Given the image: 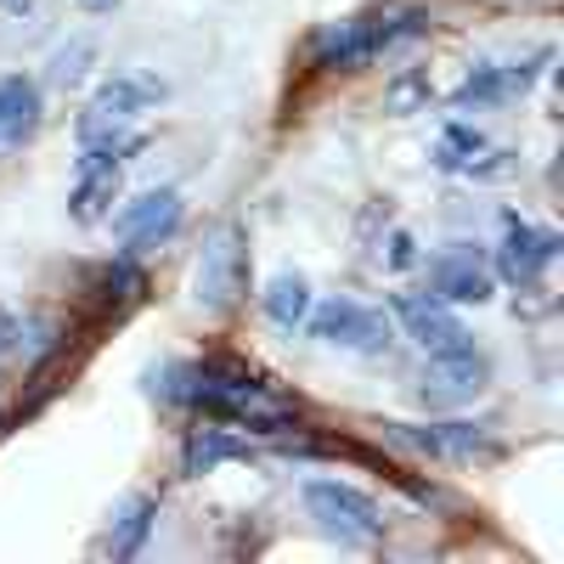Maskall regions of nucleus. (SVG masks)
Instances as JSON below:
<instances>
[{"label": "nucleus", "mask_w": 564, "mask_h": 564, "mask_svg": "<svg viewBox=\"0 0 564 564\" xmlns=\"http://www.w3.org/2000/svg\"><path fill=\"white\" fill-rule=\"evenodd\" d=\"M153 395L175 406H204L209 417L238 423V430H254V435H276L300 423V406L238 361H186V367L170 361L153 372Z\"/></svg>", "instance_id": "1"}, {"label": "nucleus", "mask_w": 564, "mask_h": 564, "mask_svg": "<svg viewBox=\"0 0 564 564\" xmlns=\"http://www.w3.org/2000/svg\"><path fill=\"white\" fill-rule=\"evenodd\" d=\"M430 29V18L412 12V7H379V12H361V18H339V23H322L311 34V63L327 74H356L367 63H379L390 45L412 40Z\"/></svg>", "instance_id": "2"}, {"label": "nucleus", "mask_w": 564, "mask_h": 564, "mask_svg": "<svg viewBox=\"0 0 564 564\" xmlns=\"http://www.w3.org/2000/svg\"><path fill=\"white\" fill-rule=\"evenodd\" d=\"M305 513L311 520L345 542V547H372V542H384V508L372 502L367 491L345 486V480H305Z\"/></svg>", "instance_id": "3"}, {"label": "nucleus", "mask_w": 564, "mask_h": 564, "mask_svg": "<svg viewBox=\"0 0 564 564\" xmlns=\"http://www.w3.org/2000/svg\"><path fill=\"white\" fill-rule=\"evenodd\" d=\"M243 294H249V238H243V226H220L215 238L198 249L193 300L204 311H231Z\"/></svg>", "instance_id": "4"}, {"label": "nucleus", "mask_w": 564, "mask_h": 564, "mask_svg": "<svg viewBox=\"0 0 564 564\" xmlns=\"http://www.w3.org/2000/svg\"><path fill=\"white\" fill-rule=\"evenodd\" d=\"M384 435L406 452L441 457V463H491L502 446L491 435V423H468V417H446V423H384Z\"/></svg>", "instance_id": "5"}, {"label": "nucleus", "mask_w": 564, "mask_h": 564, "mask_svg": "<svg viewBox=\"0 0 564 564\" xmlns=\"http://www.w3.org/2000/svg\"><path fill=\"white\" fill-rule=\"evenodd\" d=\"M311 339L334 345V350H361V356H379L395 345V322L390 311H372L361 300H327V305H311Z\"/></svg>", "instance_id": "6"}, {"label": "nucleus", "mask_w": 564, "mask_h": 564, "mask_svg": "<svg viewBox=\"0 0 564 564\" xmlns=\"http://www.w3.org/2000/svg\"><path fill=\"white\" fill-rule=\"evenodd\" d=\"M159 97H164V85H159V79H130V74H119V79L97 85V97H90L85 113H79V148H85V141L130 135L135 113L148 108V102H159Z\"/></svg>", "instance_id": "7"}, {"label": "nucleus", "mask_w": 564, "mask_h": 564, "mask_svg": "<svg viewBox=\"0 0 564 564\" xmlns=\"http://www.w3.org/2000/svg\"><path fill=\"white\" fill-rule=\"evenodd\" d=\"M390 322L401 327L417 350H430V356L475 345V339H468V327H463V316L446 300H435V294H395L390 300Z\"/></svg>", "instance_id": "8"}, {"label": "nucleus", "mask_w": 564, "mask_h": 564, "mask_svg": "<svg viewBox=\"0 0 564 564\" xmlns=\"http://www.w3.org/2000/svg\"><path fill=\"white\" fill-rule=\"evenodd\" d=\"M430 294L446 305H486L497 294V271L475 243H446L430 260Z\"/></svg>", "instance_id": "9"}, {"label": "nucleus", "mask_w": 564, "mask_h": 564, "mask_svg": "<svg viewBox=\"0 0 564 564\" xmlns=\"http://www.w3.org/2000/svg\"><path fill=\"white\" fill-rule=\"evenodd\" d=\"M558 260V231L531 226L520 215H502V249H497V276H508L513 289H536L542 271Z\"/></svg>", "instance_id": "10"}, {"label": "nucleus", "mask_w": 564, "mask_h": 564, "mask_svg": "<svg viewBox=\"0 0 564 564\" xmlns=\"http://www.w3.org/2000/svg\"><path fill=\"white\" fill-rule=\"evenodd\" d=\"M175 226H181V193L175 186H153V193L130 198L113 215V238L124 254H135V249H159L164 238H175Z\"/></svg>", "instance_id": "11"}, {"label": "nucleus", "mask_w": 564, "mask_h": 564, "mask_svg": "<svg viewBox=\"0 0 564 564\" xmlns=\"http://www.w3.org/2000/svg\"><path fill=\"white\" fill-rule=\"evenodd\" d=\"M542 63H553L547 45H542V52H531L525 63H486V68H475V74L452 90V102H457V108H497V102H513V97H525V90L536 85Z\"/></svg>", "instance_id": "12"}, {"label": "nucleus", "mask_w": 564, "mask_h": 564, "mask_svg": "<svg viewBox=\"0 0 564 564\" xmlns=\"http://www.w3.org/2000/svg\"><path fill=\"white\" fill-rule=\"evenodd\" d=\"M491 379V367L486 356L468 345V350H446V356H430V372H423V390L417 401L423 406H463V401H475Z\"/></svg>", "instance_id": "13"}, {"label": "nucleus", "mask_w": 564, "mask_h": 564, "mask_svg": "<svg viewBox=\"0 0 564 564\" xmlns=\"http://www.w3.org/2000/svg\"><path fill=\"white\" fill-rule=\"evenodd\" d=\"M254 457V441L238 435V423H198V430H186L181 441V475H215L220 463H249Z\"/></svg>", "instance_id": "14"}, {"label": "nucleus", "mask_w": 564, "mask_h": 564, "mask_svg": "<svg viewBox=\"0 0 564 564\" xmlns=\"http://www.w3.org/2000/svg\"><path fill=\"white\" fill-rule=\"evenodd\" d=\"M34 130H40V90H34V79L7 74L0 79V159L18 153Z\"/></svg>", "instance_id": "15"}, {"label": "nucleus", "mask_w": 564, "mask_h": 564, "mask_svg": "<svg viewBox=\"0 0 564 564\" xmlns=\"http://www.w3.org/2000/svg\"><path fill=\"white\" fill-rule=\"evenodd\" d=\"M153 525H159V502L135 491V497H124V502L113 508V520H108V536L97 542V553H113V558H135L141 547H148Z\"/></svg>", "instance_id": "16"}, {"label": "nucleus", "mask_w": 564, "mask_h": 564, "mask_svg": "<svg viewBox=\"0 0 564 564\" xmlns=\"http://www.w3.org/2000/svg\"><path fill=\"white\" fill-rule=\"evenodd\" d=\"M119 159H108V164H90V170H74V220L79 226H97V220H108L113 209V193H119Z\"/></svg>", "instance_id": "17"}, {"label": "nucleus", "mask_w": 564, "mask_h": 564, "mask_svg": "<svg viewBox=\"0 0 564 564\" xmlns=\"http://www.w3.org/2000/svg\"><path fill=\"white\" fill-rule=\"evenodd\" d=\"M90 294H97V305L102 311H130V305H141V294H148V271H141L130 254H113L97 276H90Z\"/></svg>", "instance_id": "18"}, {"label": "nucleus", "mask_w": 564, "mask_h": 564, "mask_svg": "<svg viewBox=\"0 0 564 564\" xmlns=\"http://www.w3.org/2000/svg\"><path fill=\"white\" fill-rule=\"evenodd\" d=\"M260 305H265V316L282 327V334H294V327H305V316H311V282L294 276V271H282V276L265 282Z\"/></svg>", "instance_id": "19"}, {"label": "nucleus", "mask_w": 564, "mask_h": 564, "mask_svg": "<svg viewBox=\"0 0 564 564\" xmlns=\"http://www.w3.org/2000/svg\"><path fill=\"white\" fill-rule=\"evenodd\" d=\"M423 102H430V74H417V68H406V74L384 90V108H390V113H417Z\"/></svg>", "instance_id": "20"}, {"label": "nucleus", "mask_w": 564, "mask_h": 564, "mask_svg": "<svg viewBox=\"0 0 564 564\" xmlns=\"http://www.w3.org/2000/svg\"><path fill=\"white\" fill-rule=\"evenodd\" d=\"M90 57H97V45H90V40H74L68 52H57V63H52V79H57V85H79Z\"/></svg>", "instance_id": "21"}, {"label": "nucleus", "mask_w": 564, "mask_h": 564, "mask_svg": "<svg viewBox=\"0 0 564 564\" xmlns=\"http://www.w3.org/2000/svg\"><path fill=\"white\" fill-rule=\"evenodd\" d=\"M384 249H390V254H384V265H390V271H412V265H417V243H412V231H401V226H395L390 238H384Z\"/></svg>", "instance_id": "22"}, {"label": "nucleus", "mask_w": 564, "mask_h": 564, "mask_svg": "<svg viewBox=\"0 0 564 564\" xmlns=\"http://www.w3.org/2000/svg\"><path fill=\"white\" fill-rule=\"evenodd\" d=\"M18 327H23V322H18L12 311H0V361H7V356L18 350Z\"/></svg>", "instance_id": "23"}, {"label": "nucleus", "mask_w": 564, "mask_h": 564, "mask_svg": "<svg viewBox=\"0 0 564 564\" xmlns=\"http://www.w3.org/2000/svg\"><path fill=\"white\" fill-rule=\"evenodd\" d=\"M34 0H0V12H29Z\"/></svg>", "instance_id": "24"}, {"label": "nucleus", "mask_w": 564, "mask_h": 564, "mask_svg": "<svg viewBox=\"0 0 564 564\" xmlns=\"http://www.w3.org/2000/svg\"><path fill=\"white\" fill-rule=\"evenodd\" d=\"M79 7H85V12H108V7H113V0H79Z\"/></svg>", "instance_id": "25"}]
</instances>
